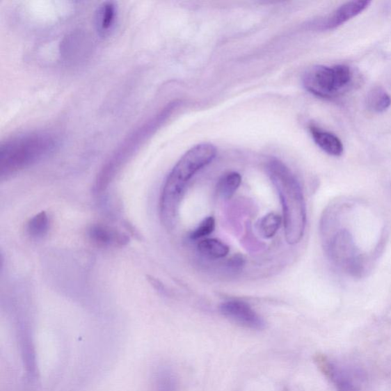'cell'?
Instances as JSON below:
<instances>
[{
  "label": "cell",
  "mask_w": 391,
  "mask_h": 391,
  "mask_svg": "<svg viewBox=\"0 0 391 391\" xmlns=\"http://www.w3.org/2000/svg\"><path fill=\"white\" fill-rule=\"evenodd\" d=\"M56 145L49 134L32 133L8 140L0 147V175H10L48 154Z\"/></svg>",
  "instance_id": "obj_4"
},
{
  "label": "cell",
  "mask_w": 391,
  "mask_h": 391,
  "mask_svg": "<svg viewBox=\"0 0 391 391\" xmlns=\"http://www.w3.org/2000/svg\"><path fill=\"white\" fill-rule=\"evenodd\" d=\"M267 170L282 205L287 244H299L307 225L306 202L301 186L292 170L278 159L268 163Z\"/></svg>",
  "instance_id": "obj_2"
},
{
  "label": "cell",
  "mask_w": 391,
  "mask_h": 391,
  "mask_svg": "<svg viewBox=\"0 0 391 391\" xmlns=\"http://www.w3.org/2000/svg\"><path fill=\"white\" fill-rule=\"evenodd\" d=\"M221 314L241 326L262 330L265 327L263 319L244 301H230L221 305Z\"/></svg>",
  "instance_id": "obj_6"
},
{
  "label": "cell",
  "mask_w": 391,
  "mask_h": 391,
  "mask_svg": "<svg viewBox=\"0 0 391 391\" xmlns=\"http://www.w3.org/2000/svg\"><path fill=\"white\" fill-rule=\"evenodd\" d=\"M241 177L237 172H231L223 176L217 184V191L225 199H230L239 189Z\"/></svg>",
  "instance_id": "obj_12"
},
{
  "label": "cell",
  "mask_w": 391,
  "mask_h": 391,
  "mask_svg": "<svg viewBox=\"0 0 391 391\" xmlns=\"http://www.w3.org/2000/svg\"><path fill=\"white\" fill-rule=\"evenodd\" d=\"M198 250L200 254L209 259H223L230 253L228 246L216 239H205L199 242Z\"/></svg>",
  "instance_id": "obj_11"
},
{
  "label": "cell",
  "mask_w": 391,
  "mask_h": 391,
  "mask_svg": "<svg viewBox=\"0 0 391 391\" xmlns=\"http://www.w3.org/2000/svg\"><path fill=\"white\" fill-rule=\"evenodd\" d=\"M310 131L315 143L328 154L339 157L343 154L344 146L341 140L331 132L311 125Z\"/></svg>",
  "instance_id": "obj_9"
},
{
  "label": "cell",
  "mask_w": 391,
  "mask_h": 391,
  "mask_svg": "<svg viewBox=\"0 0 391 391\" xmlns=\"http://www.w3.org/2000/svg\"><path fill=\"white\" fill-rule=\"evenodd\" d=\"M354 73L346 65L310 67L303 77V87L312 95L326 99L342 95L353 84Z\"/></svg>",
  "instance_id": "obj_5"
},
{
  "label": "cell",
  "mask_w": 391,
  "mask_h": 391,
  "mask_svg": "<svg viewBox=\"0 0 391 391\" xmlns=\"http://www.w3.org/2000/svg\"><path fill=\"white\" fill-rule=\"evenodd\" d=\"M323 225L326 251L336 267L351 276H365L374 257L359 246L349 228L343 203L328 211Z\"/></svg>",
  "instance_id": "obj_1"
},
{
  "label": "cell",
  "mask_w": 391,
  "mask_h": 391,
  "mask_svg": "<svg viewBox=\"0 0 391 391\" xmlns=\"http://www.w3.org/2000/svg\"><path fill=\"white\" fill-rule=\"evenodd\" d=\"M90 237L100 246H106L120 242L122 244L121 237L111 230L104 228V226H95L90 230Z\"/></svg>",
  "instance_id": "obj_14"
},
{
  "label": "cell",
  "mask_w": 391,
  "mask_h": 391,
  "mask_svg": "<svg viewBox=\"0 0 391 391\" xmlns=\"http://www.w3.org/2000/svg\"><path fill=\"white\" fill-rule=\"evenodd\" d=\"M216 155L215 146L200 144L186 152L172 169L163 186L161 200V216L168 225L175 221L187 184L200 170L212 162Z\"/></svg>",
  "instance_id": "obj_3"
},
{
  "label": "cell",
  "mask_w": 391,
  "mask_h": 391,
  "mask_svg": "<svg viewBox=\"0 0 391 391\" xmlns=\"http://www.w3.org/2000/svg\"><path fill=\"white\" fill-rule=\"evenodd\" d=\"M116 17L115 6L108 2L102 5L97 13V26L100 33H106L111 29Z\"/></svg>",
  "instance_id": "obj_13"
},
{
  "label": "cell",
  "mask_w": 391,
  "mask_h": 391,
  "mask_svg": "<svg viewBox=\"0 0 391 391\" xmlns=\"http://www.w3.org/2000/svg\"><path fill=\"white\" fill-rule=\"evenodd\" d=\"M281 222V218L275 214H269L263 217L259 225L262 236L265 239L272 238L277 233Z\"/></svg>",
  "instance_id": "obj_15"
},
{
  "label": "cell",
  "mask_w": 391,
  "mask_h": 391,
  "mask_svg": "<svg viewBox=\"0 0 391 391\" xmlns=\"http://www.w3.org/2000/svg\"><path fill=\"white\" fill-rule=\"evenodd\" d=\"M215 220L212 216L207 217L203 221L198 228L196 229L191 234V238L193 240L205 238L215 230Z\"/></svg>",
  "instance_id": "obj_17"
},
{
  "label": "cell",
  "mask_w": 391,
  "mask_h": 391,
  "mask_svg": "<svg viewBox=\"0 0 391 391\" xmlns=\"http://www.w3.org/2000/svg\"><path fill=\"white\" fill-rule=\"evenodd\" d=\"M159 391H177V381L173 375L168 372H164L161 375Z\"/></svg>",
  "instance_id": "obj_18"
},
{
  "label": "cell",
  "mask_w": 391,
  "mask_h": 391,
  "mask_svg": "<svg viewBox=\"0 0 391 391\" xmlns=\"http://www.w3.org/2000/svg\"><path fill=\"white\" fill-rule=\"evenodd\" d=\"M316 362L319 369L330 380L338 391H358L353 381L337 366L324 356H317Z\"/></svg>",
  "instance_id": "obj_8"
},
{
  "label": "cell",
  "mask_w": 391,
  "mask_h": 391,
  "mask_svg": "<svg viewBox=\"0 0 391 391\" xmlns=\"http://www.w3.org/2000/svg\"><path fill=\"white\" fill-rule=\"evenodd\" d=\"M371 3V1L366 0L344 3L328 15L320 26L324 30L337 29L364 12Z\"/></svg>",
  "instance_id": "obj_7"
},
{
  "label": "cell",
  "mask_w": 391,
  "mask_h": 391,
  "mask_svg": "<svg viewBox=\"0 0 391 391\" xmlns=\"http://www.w3.org/2000/svg\"><path fill=\"white\" fill-rule=\"evenodd\" d=\"M391 106V97L381 87L372 88L366 97V106L369 111L374 113H384Z\"/></svg>",
  "instance_id": "obj_10"
},
{
  "label": "cell",
  "mask_w": 391,
  "mask_h": 391,
  "mask_svg": "<svg viewBox=\"0 0 391 391\" xmlns=\"http://www.w3.org/2000/svg\"><path fill=\"white\" fill-rule=\"evenodd\" d=\"M49 229V218L45 213L35 216L28 225V231L33 237L43 236Z\"/></svg>",
  "instance_id": "obj_16"
}]
</instances>
